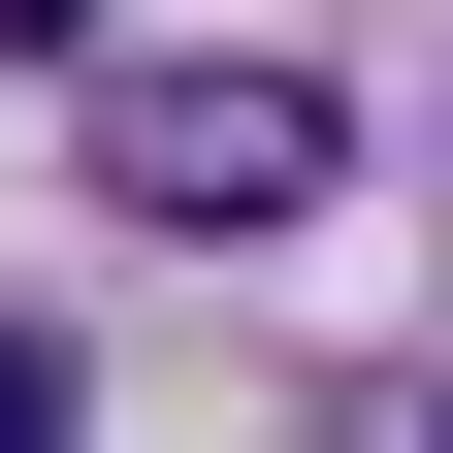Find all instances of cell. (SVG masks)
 Wrapping results in <instances>:
<instances>
[{"label": "cell", "mask_w": 453, "mask_h": 453, "mask_svg": "<svg viewBox=\"0 0 453 453\" xmlns=\"http://www.w3.org/2000/svg\"><path fill=\"white\" fill-rule=\"evenodd\" d=\"M97 421V357H65V324H0V453H65Z\"/></svg>", "instance_id": "obj_2"}, {"label": "cell", "mask_w": 453, "mask_h": 453, "mask_svg": "<svg viewBox=\"0 0 453 453\" xmlns=\"http://www.w3.org/2000/svg\"><path fill=\"white\" fill-rule=\"evenodd\" d=\"M97 195H130L162 259H259V226L357 195V97L324 65H97Z\"/></svg>", "instance_id": "obj_1"}, {"label": "cell", "mask_w": 453, "mask_h": 453, "mask_svg": "<svg viewBox=\"0 0 453 453\" xmlns=\"http://www.w3.org/2000/svg\"><path fill=\"white\" fill-rule=\"evenodd\" d=\"M324 453H453V388H324Z\"/></svg>", "instance_id": "obj_3"}]
</instances>
